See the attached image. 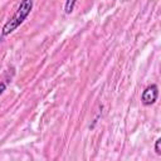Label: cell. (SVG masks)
I'll return each mask as SVG.
<instances>
[{
  "instance_id": "6da1fadb",
  "label": "cell",
  "mask_w": 161,
  "mask_h": 161,
  "mask_svg": "<svg viewBox=\"0 0 161 161\" xmlns=\"http://www.w3.org/2000/svg\"><path fill=\"white\" fill-rule=\"evenodd\" d=\"M31 9H33V0H21L16 11L14 13V15L4 24L3 29H1L3 36L10 35L13 31H15L23 24V21L28 18Z\"/></svg>"
},
{
  "instance_id": "7a4b0ae2",
  "label": "cell",
  "mask_w": 161,
  "mask_h": 161,
  "mask_svg": "<svg viewBox=\"0 0 161 161\" xmlns=\"http://www.w3.org/2000/svg\"><path fill=\"white\" fill-rule=\"evenodd\" d=\"M157 96H158V87L156 84H150L143 89L141 94V102L143 106H151L156 102Z\"/></svg>"
},
{
  "instance_id": "3957f363",
  "label": "cell",
  "mask_w": 161,
  "mask_h": 161,
  "mask_svg": "<svg viewBox=\"0 0 161 161\" xmlns=\"http://www.w3.org/2000/svg\"><path fill=\"white\" fill-rule=\"evenodd\" d=\"M78 0H65V4H64V13L65 14H70L75 6Z\"/></svg>"
},
{
  "instance_id": "277c9868",
  "label": "cell",
  "mask_w": 161,
  "mask_h": 161,
  "mask_svg": "<svg viewBox=\"0 0 161 161\" xmlns=\"http://www.w3.org/2000/svg\"><path fill=\"white\" fill-rule=\"evenodd\" d=\"M160 145H161V138H157L156 142H155V152H156V155H161Z\"/></svg>"
},
{
  "instance_id": "5b68a950",
  "label": "cell",
  "mask_w": 161,
  "mask_h": 161,
  "mask_svg": "<svg viewBox=\"0 0 161 161\" xmlns=\"http://www.w3.org/2000/svg\"><path fill=\"white\" fill-rule=\"evenodd\" d=\"M6 89V83H4V82H0V96L4 93V91Z\"/></svg>"
}]
</instances>
